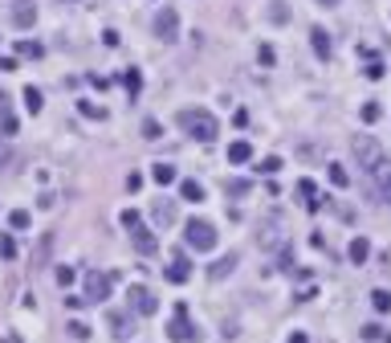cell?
Here are the masks:
<instances>
[{
  "label": "cell",
  "mask_w": 391,
  "mask_h": 343,
  "mask_svg": "<svg viewBox=\"0 0 391 343\" xmlns=\"http://www.w3.org/2000/svg\"><path fill=\"white\" fill-rule=\"evenodd\" d=\"M180 196L196 204V200H204V184H196V180H184V184H180Z\"/></svg>",
  "instance_id": "21"
},
{
  "label": "cell",
  "mask_w": 391,
  "mask_h": 343,
  "mask_svg": "<svg viewBox=\"0 0 391 343\" xmlns=\"http://www.w3.org/2000/svg\"><path fill=\"white\" fill-rule=\"evenodd\" d=\"M184 241H187V249H196V253H208L212 245H216V225L212 220H187L184 225Z\"/></svg>",
  "instance_id": "3"
},
{
  "label": "cell",
  "mask_w": 391,
  "mask_h": 343,
  "mask_svg": "<svg viewBox=\"0 0 391 343\" xmlns=\"http://www.w3.org/2000/svg\"><path fill=\"white\" fill-rule=\"evenodd\" d=\"M17 53L21 57H41V46L37 41H17Z\"/></svg>",
  "instance_id": "25"
},
{
  "label": "cell",
  "mask_w": 391,
  "mask_h": 343,
  "mask_svg": "<svg viewBox=\"0 0 391 343\" xmlns=\"http://www.w3.org/2000/svg\"><path fill=\"white\" fill-rule=\"evenodd\" d=\"M371 184H375L379 200H383V204H391V160H383L379 168L371 172Z\"/></svg>",
  "instance_id": "10"
},
{
  "label": "cell",
  "mask_w": 391,
  "mask_h": 343,
  "mask_svg": "<svg viewBox=\"0 0 391 343\" xmlns=\"http://www.w3.org/2000/svg\"><path fill=\"white\" fill-rule=\"evenodd\" d=\"M249 160H253V147L245 144V139L229 144V164H249Z\"/></svg>",
  "instance_id": "14"
},
{
  "label": "cell",
  "mask_w": 391,
  "mask_h": 343,
  "mask_svg": "<svg viewBox=\"0 0 391 343\" xmlns=\"http://www.w3.org/2000/svg\"><path fill=\"white\" fill-rule=\"evenodd\" d=\"M4 119H13V115H8V94L0 90V122H4Z\"/></svg>",
  "instance_id": "39"
},
{
  "label": "cell",
  "mask_w": 391,
  "mask_h": 343,
  "mask_svg": "<svg viewBox=\"0 0 391 343\" xmlns=\"http://www.w3.org/2000/svg\"><path fill=\"white\" fill-rule=\"evenodd\" d=\"M57 282H62V286H69V282H73V270L62 266V270H57Z\"/></svg>",
  "instance_id": "36"
},
{
  "label": "cell",
  "mask_w": 391,
  "mask_h": 343,
  "mask_svg": "<svg viewBox=\"0 0 391 343\" xmlns=\"http://www.w3.org/2000/svg\"><path fill=\"white\" fill-rule=\"evenodd\" d=\"M261 172H265V176H277V172H281V160H277V155L261 160Z\"/></svg>",
  "instance_id": "32"
},
{
  "label": "cell",
  "mask_w": 391,
  "mask_h": 343,
  "mask_svg": "<svg viewBox=\"0 0 391 343\" xmlns=\"http://www.w3.org/2000/svg\"><path fill=\"white\" fill-rule=\"evenodd\" d=\"M310 46H314L318 57H330V33H326L322 24H314V29H310Z\"/></svg>",
  "instance_id": "11"
},
{
  "label": "cell",
  "mask_w": 391,
  "mask_h": 343,
  "mask_svg": "<svg viewBox=\"0 0 391 343\" xmlns=\"http://www.w3.org/2000/svg\"><path fill=\"white\" fill-rule=\"evenodd\" d=\"M151 180H155L159 188H167V184H176V168H171V164H155V168H151Z\"/></svg>",
  "instance_id": "16"
},
{
  "label": "cell",
  "mask_w": 391,
  "mask_h": 343,
  "mask_svg": "<svg viewBox=\"0 0 391 343\" xmlns=\"http://www.w3.org/2000/svg\"><path fill=\"white\" fill-rule=\"evenodd\" d=\"M371 302H375V311H391V294L388 290H375L371 294Z\"/></svg>",
  "instance_id": "26"
},
{
  "label": "cell",
  "mask_w": 391,
  "mask_h": 343,
  "mask_svg": "<svg viewBox=\"0 0 391 343\" xmlns=\"http://www.w3.org/2000/svg\"><path fill=\"white\" fill-rule=\"evenodd\" d=\"M78 111H82V115H86V119H106V111H102V106H94V102H82V106H78Z\"/></svg>",
  "instance_id": "29"
},
{
  "label": "cell",
  "mask_w": 391,
  "mask_h": 343,
  "mask_svg": "<svg viewBox=\"0 0 391 343\" xmlns=\"http://www.w3.org/2000/svg\"><path fill=\"white\" fill-rule=\"evenodd\" d=\"M127 298H131V311H135V315H155V311H159V298L147 290V286H131Z\"/></svg>",
  "instance_id": "8"
},
{
  "label": "cell",
  "mask_w": 391,
  "mask_h": 343,
  "mask_svg": "<svg viewBox=\"0 0 391 343\" xmlns=\"http://www.w3.org/2000/svg\"><path fill=\"white\" fill-rule=\"evenodd\" d=\"M143 135H147V139H159V122L147 119V122H143Z\"/></svg>",
  "instance_id": "33"
},
{
  "label": "cell",
  "mask_w": 391,
  "mask_h": 343,
  "mask_svg": "<svg viewBox=\"0 0 391 343\" xmlns=\"http://www.w3.org/2000/svg\"><path fill=\"white\" fill-rule=\"evenodd\" d=\"M363 74H367L371 82H375V78H383V66H379V62H371V66H367V70H363Z\"/></svg>",
  "instance_id": "37"
},
{
  "label": "cell",
  "mask_w": 391,
  "mask_h": 343,
  "mask_svg": "<svg viewBox=\"0 0 391 343\" xmlns=\"http://www.w3.org/2000/svg\"><path fill=\"white\" fill-rule=\"evenodd\" d=\"M318 4H326V8H334V4H339V0H318Z\"/></svg>",
  "instance_id": "42"
},
{
  "label": "cell",
  "mask_w": 391,
  "mask_h": 343,
  "mask_svg": "<svg viewBox=\"0 0 391 343\" xmlns=\"http://www.w3.org/2000/svg\"><path fill=\"white\" fill-rule=\"evenodd\" d=\"M330 180H334L339 188H346V180H350V176H346V168H343V164H330Z\"/></svg>",
  "instance_id": "27"
},
{
  "label": "cell",
  "mask_w": 391,
  "mask_h": 343,
  "mask_svg": "<svg viewBox=\"0 0 391 343\" xmlns=\"http://www.w3.org/2000/svg\"><path fill=\"white\" fill-rule=\"evenodd\" d=\"M24 106H29V115H41V106H45V98L37 86H24Z\"/></svg>",
  "instance_id": "18"
},
{
  "label": "cell",
  "mask_w": 391,
  "mask_h": 343,
  "mask_svg": "<svg viewBox=\"0 0 391 343\" xmlns=\"http://www.w3.org/2000/svg\"><path fill=\"white\" fill-rule=\"evenodd\" d=\"M285 17H290V13H285V0H269V21H285Z\"/></svg>",
  "instance_id": "24"
},
{
  "label": "cell",
  "mask_w": 391,
  "mask_h": 343,
  "mask_svg": "<svg viewBox=\"0 0 391 343\" xmlns=\"http://www.w3.org/2000/svg\"><path fill=\"white\" fill-rule=\"evenodd\" d=\"M17 70V62H13V57H0V74H13Z\"/></svg>",
  "instance_id": "40"
},
{
  "label": "cell",
  "mask_w": 391,
  "mask_h": 343,
  "mask_svg": "<svg viewBox=\"0 0 391 343\" xmlns=\"http://www.w3.org/2000/svg\"><path fill=\"white\" fill-rule=\"evenodd\" d=\"M111 327H115V335H118V340H122V335H127V327H131V323H127V315H111Z\"/></svg>",
  "instance_id": "31"
},
{
  "label": "cell",
  "mask_w": 391,
  "mask_h": 343,
  "mask_svg": "<svg viewBox=\"0 0 391 343\" xmlns=\"http://www.w3.org/2000/svg\"><path fill=\"white\" fill-rule=\"evenodd\" d=\"M257 57H261V66H273V49H269V46H261V53H257Z\"/></svg>",
  "instance_id": "38"
},
{
  "label": "cell",
  "mask_w": 391,
  "mask_h": 343,
  "mask_svg": "<svg viewBox=\"0 0 391 343\" xmlns=\"http://www.w3.org/2000/svg\"><path fill=\"white\" fill-rule=\"evenodd\" d=\"M285 343H310V340H306V331H294V335H290Z\"/></svg>",
  "instance_id": "41"
},
{
  "label": "cell",
  "mask_w": 391,
  "mask_h": 343,
  "mask_svg": "<svg viewBox=\"0 0 391 343\" xmlns=\"http://www.w3.org/2000/svg\"><path fill=\"white\" fill-rule=\"evenodd\" d=\"M232 270H236V253H229V258H220V262H212V270H208V278H216V282H220V278H225V274H232Z\"/></svg>",
  "instance_id": "15"
},
{
  "label": "cell",
  "mask_w": 391,
  "mask_h": 343,
  "mask_svg": "<svg viewBox=\"0 0 391 343\" xmlns=\"http://www.w3.org/2000/svg\"><path fill=\"white\" fill-rule=\"evenodd\" d=\"M155 37L159 41H180V13L171 4H163L159 13H155Z\"/></svg>",
  "instance_id": "6"
},
{
  "label": "cell",
  "mask_w": 391,
  "mask_h": 343,
  "mask_svg": "<svg viewBox=\"0 0 391 343\" xmlns=\"http://www.w3.org/2000/svg\"><path fill=\"white\" fill-rule=\"evenodd\" d=\"M363 340L367 343H391V331H383L379 323H367V327H363Z\"/></svg>",
  "instance_id": "19"
},
{
  "label": "cell",
  "mask_w": 391,
  "mask_h": 343,
  "mask_svg": "<svg viewBox=\"0 0 391 343\" xmlns=\"http://www.w3.org/2000/svg\"><path fill=\"white\" fill-rule=\"evenodd\" d=\"M298 196H301V204H306L310 213H318V200H314L318 188H314V180H298Z\"/></svg>",
  "instance_id": "12"
},
{
  "label": "cell",
  "mask_w": 391,
  "mask_h": 343,
  "mask_svg": "<svg viewBox=\"0 0 391 343\" xmlns=\"http://www.w3.org/2000/svg\"><path fill=\"white\" fill-rule=\"evenodd\" d=\"M176 122L184 127L192 139H200V144H212V139L220 135V122L212 119L208 111H200V106H187V111H180V115H176Z\"/></svg>",
  "instance_id": "1"
},
{
  "label": "cell",
  "mask_w": 391,
  "mask_h": 343,
  "mask_svg": "<svg viewBox=\"0 0 391 343\" xmlns=\"http://www.w3.org/2000/svg\"><path fill=\"white\" fill-rule=\"evenodd\" d=\"M122 229L131 233V245H135V249L143 253V258H151V253L159 249V241H155V233H151V229L143 225V217H138L135 209H127V213H122Z\"/></svg>",
  "instance_id": "2"
},
{
  "label": "cell",
  "mask_w": 391,
  "mask_h": 343,
  "mask_svg": "<svg viewBox=\"0 0 391 343\" xmlns=\"http://www.w3.org/2000/svg\"><path fill=\"white\" fill-rule=\"evenodd\" d=\"M13 21L21 24V29H29V24L37 21V8H33V4H17V8H13Z\"/></svg>",
  "instance_id": "17"
},
{
  "label": "cell",
  "mask_w": 391,
  "mask_h": 343,
  "mask_svg": "<svg viewBox=\"0 0 391 343\" xmlns=\"http://www.w3.org/2000/svg\"><path fill=\"white\" fill-rule=\"evenodd\" d=\"M122 86H127V94L135 98V94H138V86H143V78H138V70H127V74H122Z\"/></svg>",
  "instance_id": "23"
},
{
  "label": "cell",
  "mask_w": 391,
  "mask_h": 343,
  "mask_svg": "<svg viewBox=\"0 0 391 343\" xmlns=\"http://www.w3.org/2000/svg\"><path fill=\"white\" fill-rule=\"evenodd\" d=\"M155 220H159V225H171V220H176V204H171V200H155Z\"/></svg>",
  "instance_id": "22"
},
{
  "label": "cell",
  "mask_w": 391,
  "mask_h": 343,
  "mask_svg": "<svg viewBox=\"0 0 391 343\" xmlns=\"http://www.w3.org/2000/svg\"><path fill=\"white\" fill-rule=\"evenodd\" d=\"M13 164V151H8V144H0V172Z\"/></svg>",
  "instance_id": "35"
},
{
  "label": "cell",
  "mask_w": 391,
  "mask_h": 343,
  "mask_svg": "<svg viewBox=\"0 0 391 343\" xmlns=\"http://www.w3.org/2000/svg\"><path fill=\"white\" fill-rule=\"evenodd\" d=\"M167 335H171V343H200V327L187 318L184 302L176 307V315H171V323H167Z\"/></svg>",
  "instance_id": "4"
},
{
  "label": "cell",
  "mask_w": 391,
  "mask_h": 343,
  "mask_svg": "<svg viewBox=\"0 0 391 343\" xmlns=\"http://www.w3.org/2000/svg\"><path fill=\"white\" fill-rule=\"evenodd\" d=\"M346 253H350V262H355V266H363V262L371 258V241H367V237H355Z\"/></svg>",
  "instance_id": "13"
},
{
  "label": "cell",
  "mask_w": 391,
  "mask_h": 343,
  "mask_svg": "<svg viewBox=\"0 0 391 343\" xmlns=\"http://www.w3.org/2000/svg\"><path fill=\"white\" fill-rule=\"evenodd\" d=\"M379 119V106H375V102H367V106H363V122H375Z\"/></svg>",
  "instance_id": "34"
},
{
  "label": "cell",
  "mask_w": 391,
  "mask_h": 343,
  "mask_svg": "<svg viewBox=\"0 0 391 343\" xmlns=\"http://www.w3.org/2000/svg\"><path fill=\"white\" fill-rule=\"evenodd\" d=\"M350 147H355V160H359V168L367 172V176L379 168V164H383V151H379V144H375L371 135H359Z\"/></svg>",
  "instance_id": "5"
},
{
  "label": "cell",
  "mask_w": 391,
  "mask_h": 343,
  "mask_svg": "<svg viewBox=\"0 0 391 343\" xmlns=\"http://www.w3.org/2000/svg\"><path fill=\"white\" fill-rule=\"evenodd\" d=\"M66 331H69V335H73V340H86V335H90V327H86V323H78V318L69 323Z\"/></svg>",
  "instance_id": "30"
},
{
  "label": "cell",
  "mask_w": 391,
  "mask_h": 343,
  "mask_svg": "<svg viewBox=\"0 0 391 343\" xmlns=\"http://www.w3.org/2000/svg\"><path fill=\"white\" fill-rule=\"evenodd\" d=\"M111 290H115V278H111V274H98V270L86 274V302L98 307V302H106V298H111Z\"/></svg>",
  "instance_id": "7"
},
{
  "label": "cell",
  "mask_w": 391,
  "mask_h": 343,
  "mask_svg": "<svg viewBox=\"0 0 391 343\" xmlns=\"http://www.w3.org/2000/svg\"><path fill=\"white\" fill-rule=\"evenodd\" d=\"M249 192H253L249 180H229V184H225V196H232V200H241V196H249Z\"/></svg>",
  "instance_id": "20"
},
{
  "label": "cell",
  "mask_w": 391,
  "mask_h": 343,
  "mask_svg": "<svg viewBox=\"0 0 391 343\" xmlns=\"http://www.w3.org/2000/svg\"><path fill=\"white\" fill-rule=\"evenodd\" d=\"M8 225H13V229H29V213H24V209L8 213Z\"/></svg>",
  "instance_id": "28"
},
{
  "label": "cell",
  "mask_w": 391,
  "mask_h": 343,
  "mask_svg": "<svg viewBox=\"0 0 391 343\" xmlns=\"http://www.w3.org/2000/svg\"><path fill=\"white\" fill-rule=\"evenodd\" d=\"M187 278H192V262H187L184 249H176V253H171V262H167V282H176V286H180V282H187Z\"/></svg>",
  "instance_id": "9"
}]
</instances>
